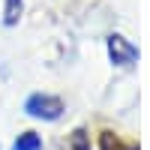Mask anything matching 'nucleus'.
<instances>
[{
  "label": "nucleus",
  "instance_id": "nucleus-2",
  "mask_svg": "<svg viewBox=\"0 0 150 150\" xmlns=\"http://www.w3.org/2000/svg\"><path fill=\"white\" fill-rule=\"evenodd\" d=\"M108 51H111V60H114L117 66H129L132 60H135V45L126 42L123 36H111V42H108Z\"/></svg>",
  "mask_w": 150,
  "mask_h": 150
},
{
  "label": "nucleus",
  "instance_id": "nucleus-3",
  "mask_svg": "<svg viewBox=\"0 0 150 150\" xmlns=\"http://www.w3.org/2000/svg\"><path fill=\"white\" fill-rule=\"evenodd\" d=\"M12 150H42V138L36 132H24V135H18V141L12 144Z\"/></svg>",
  "mask_w": 150,
  "mask_h": 150
},
{
  "label": "nucleus",
  "instance_id": "nucleus-1",
  "mask_svg": "<svg viewBox=\"0 0 150 150\" xmlns=\"http://www.w3.org/2000/svg\"><path fill=\"white\" fill-rule=\"evenodd\" d=\"M24 111L30 117H42V120H57L63 114V102L51 93H33L27 102H24Z\"/></svg>",
  "mask_w": 150,
  "mask_h": 150
},
{
  "label": "nucleus",
  "instance_id": "nucleus-4",
  "mask_svg": "<svg viewBox=\"0 0 150 150\" xmlns=\"http://www.w3.org/2000/svg\"><path fill=\"white\" fill-rule=\"evenodd\" d=\"M18 15H21V0H6V24H15Z\"/></svg>",
  "mask_w": 150,
  "mask_h": 150
}]
</instances>
